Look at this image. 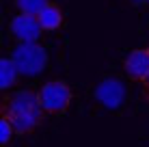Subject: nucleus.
<instances>
[{
    "mask_svg": "<svg viewBox=\"0 0 149 147\" xmlns=\"http://www.w3.org/2000/svg\"><path fill=\"white\" fill-rule=\"evenodd\" d=\"M37 20H39L41 28H43V33H54V30H58L63 26V9L50 0L43 7V11L37 15Z\"/></svg>",
    "mask_w": 149,
    "mask_h": 147,
    "instance_id": "obj_7",
    "label": "nucleus"
},
{
    "mask_svg": "<svg viewBox=\"0 0 149 147\" xmlns=\"http://www.w3.org/2000/svg\"><path fill=\"white\" fill-rule=\"evenodd\" d=\"M50 0H13V7L17 9V13H26V15H37L43 11V7Z\"/></svg>",
    "mask_w": 149,
    "mask_h": 147,
    "instance_id": "obj_9",
    "label": "nucleus"
},
{
    "mask_svg": "<svg viewBox=\"0 0 149 147\" xmlns=\"http://www.w3.org/2000/svg\"><path fill=\"white\" fill-rule=\"evenodd\" d=\"M123 69H125L127 78L134 82H145L149 76V48H136L123 61Z\"/></svg>",
    "mask_w": 149,
    "mask_h": 147,
    "instance_id": "obj_6",
    "label": "nucleus"
},
{
    "mask_svg": "<svg viewBox=\"0 0 149 147\" xmlns=\"http://www.w3.org/2000/svg\"><path fill=\"white\" fill-rule=\"evenodd\" d=\"M41 33H43V28H41L39 20L35 15L17 13L9 24V35L17 43H35V41H39Z\"/></svg>",
    "mask_w": 149,
    "mask_h": 147,
    "instance_id": "obj_4",
    "label": "nucleus"
},
{
    "mask_svg": "<svg viewBox=\"0 0 149 147\" xmlns=\"http://www.w3.org/2000/svg\"><path fill=\"white\" fill-rule=\"evenodd\" d=\"M95 98L106 108H117L125 100V87L119 78H104L95 89Z\"/></svg>",
    "mask_w": 149,
    "mask_h": 147,
    "instance_id": "obj_5",
    "label": "nucleus"
},
{
    "mask_svg": "<svg viewBox=\"0 0 149 147\" xmlns=\"http://www.w3.org/2000/svg\"><path fill=\"white\" fill-rule=\"evenodd\" d=\"M19 69H17V65L13 63V59L9 56V59H0V89H2V93H7V91H11V87L15 82H17V78H19Z\"/></svg>",
    "mask_w": 149,
    "mask_h": 147,
    "instance_id": "obj_8",
    "label": "nucleus"
},
{
    "mask_svg": "<svg viewBox=\"0 0 149 147\" xmlns=\"http://www.w3.org/2000/svg\"><path fill=\"white\" fill-rule=\"evenodd\" d=\"M147 48H149V45H147Z\"/></svg>",
    "mask_w": 149,
    "mask_h": 147,
    "instance_id": "obj_13",
    "label": "nucleus"
},
{
    "mask_svg": "<svg viewBox=\"0 0 149 147\" xmlns=\"http://www.w3.org/2000/svg\"><path fill=\"white\" fill-rule=\"evenodd\" d=\"M130 4H134V7H143V9H149V0H127Z\"/></svg>",
    "mask_w": 149,
    "mask_h": 147,
    "instance_id": "obj_11",
    "label": "nucleus"
},
{
    "mask_svg": "<svg viewBox=\"0 0 149 147\" xmlns=\"http://www.w3.org/2000/svg\"><path fill=\"white\" fill-rule=\"evenodd\" d=\"M0 117L11 121L17 136H28L37 128L43 125L45 110L39 102L37 91L19 89V91H7V93H2Z\"/></svg>",
    "mask_w": 149,
    "mask_h": 147,
    "instance_id": "obj_1",
    "label": "nucleus"
},
{
    "mask_svg": "<svg viewBox=\"0 0 149 147\" xmlns=\"http://www.w3.org/2000/svg\"><path fill=\"white\" fill-rule=\"evenodd\" d=\"M143 91H145V100L149 102V76H147V80L143 82Z\"/></svg>",
    "mask_w": 149,
    "mask_h": 147,
    "instance_id": "obj_12",
    "label": "nucleus"
},
{
    "mask_svg": "<svg viewBox=\"0 0 149 147\" xmlns=\"http://www.w3.org/2000/svg\"><path fill=\"white\" fill-rule=\"evenodd\" d=\"M39 95V102L43 106L45 115H63L65 110L69 108L71 100H74V89L69 87L65 80H48V82H43L37 91Z\"/></svg>",
    "mask_w": 149,
    "mask_h": 147,
    "instance_id": "obj_2",
    "label": "nucleus"
},
{
    "mask_svg": "<svg viewBox=\"0 0 149 147\" xmlns=\"http://www.w3.org/2000/svg\"><path fill=\"white\" fill-rule=\"evenodd\" d=\"M15 136V128L11 125V121L0 117V147H9Z\"/></svg>",
    "mask_w": 149,
    "mask_h": 147,
    "instance_id": "obj_10",
    "label": "nucleus"
},
{
    "mask_svg": "<svg viewBox=\"0 0 149 147\" xmlns=\"http://www.w3.org/2000/svg\"><path fill=\"white\" fill-rule=\"evenodd\" d=\"M11 59L17 65L22 76H37L48 65V52L37 41L35 43H17L15 50L11 52Z\"/></svg>",
    "mask_w": 149,
    "mask_h": 147,
    "instance_id": "obj_3",
    "label": "nucleus"
}]
</instances>
